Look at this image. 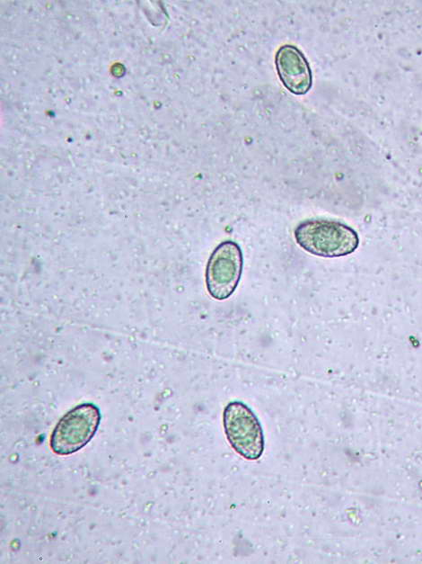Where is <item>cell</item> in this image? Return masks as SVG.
Listing matches in <instances>:
<instances>
[{"instance_id":"1","label":"cell","mask_w":422,"mask_h":564,"mask_svg":"<svg viewBox=\"0 0 422 564\" xmlns=\"http://www.w3.org/2000/svg\"><path fill=\"white\" fill-rule=\"evenodd\" d=\"M294 235L303 249L321 257L345 256L359 245L358 235L351 227L326 219L303 220L297 225Z\"/></svg>"},{"instance_id":"2","label":"cell","mask_w":422,"mask_h":564,"mask_svg":"<svg viewBox=\"0 0 422 564\" xmlns=\"http://www.w3.org/2000/svg\"><path fill=\"white\" fill-rule=\"evenodd\" d=\"M101 412L92 403L80 404L66 413L56 425L50 447L58 455L74 453L86 445L95 434Z\"/></svg>"},{"instance_id":"3","label":"cell","mask_w":422,"mask_h":564,"mask_svg":"<svg viewBox=\"0 0 422 564\" xmlns=\"http://www.w3.org/2000/svg\"><path fill=\"white\" fill-rule=\"evenodd\" d=\"M223 425L226 438L241 456L254 461L264 451V434L261 425L253 411L241 401H232L223 412Z\"/></svg>"},{"instance_id":"4","label":"cell","mask_w":422,"mask_h":564,"mask_svg":"<svg viewBox=\"0 0 422 564\" xmlns=\"http://www.w3.org/2000/svg\"><path fill=\"white\" fill-rule=\"evenodd\" d=\"M243 256L240 246L232 240L221 242L210 255L206 267V285L209 295L228 299L241 280Z\"/></svg>"},{"instance_id":"5","label":"cell","mask_w":422,"mask_h":564,"mask_svg":"<svg viewBox=\"0 0 422 564\" xmlns=\"http://www.w3.org/2000/svg\"><path fill=\"white\" fill-rule=\"evenodd\" d=\"M276 67L285 87L295 94H306L312 85V71L304 55L293 45H284L276 54Z\"/></svg>"}]
</instances>
